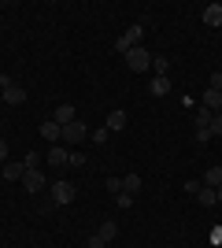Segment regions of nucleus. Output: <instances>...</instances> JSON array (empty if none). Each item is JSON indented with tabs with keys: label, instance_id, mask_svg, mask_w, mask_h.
<instances>
[{
	"label": "nucleus",
	"instance_id": "f257e3e1",
	"mask_svg": "<svg viewBox=\"0 0 222 248\" xmlns=\"http://www.w3.org/2000/svg\"><path fill=\"white\" fill-rule=\"evenodd\" d=\"M0 93H4V104H11V108H19V104L26 100V89H22L8 71H0Z\"/></svg>",
	"mask_w": 222,
	"mask_h": 248
},
{
	"label": "nucleus",
	"instance_id": "f03ea898",
	"mask_svg": "<svg viewBox=\"0 0 222 248\" xmlns=\"http://www.w3.org/2000/svg\"><path fill=\"white\" fill-rule=\"evenodd\" d=\"M85 137H89V126H85L82 119H74V123L63 126V141H59V145H63V148H78Z\"/></svg>",
	"mask_w": 222,
	"mask_h": 248
},
{
	"label": "nucleus",
	"instance_id": "7ed1b4c3",
	"mask_svg": "<svg viewBox=\"0 0 222 248\" xmlns=\"http://www.w3.org/2000/svg\"><path fill=\"white\" fill-rule=\"evenodd\" d=\"M122 60H126V67H130V71H152V56H148V52L141 48V45H137V48H130L126 56H122Z\"/></svg>",
	"mask_w": 222,
	"mask_h": 248
},
{
	"label": "nucleus",
	"instance_id": "20e7f679",
	"mask_svg": "<svg viewBox=\"0 0 222 248\" xmlns=\"http://www.w3.org/2000/svg\"><path fill=\"white\" fill-rule=\"evenodd\" d=\"M141 33H145V26H141V22H137V26H130V30L122 33V37H118V41H111V45H115V52H122V56H126L130 48H137Z\"/></svg>",
	"mask_w": 222,
	"mask_h": 248
},
{
	"label": "nucleus",
	"instance_id": "39448f33",
	"mask_svg": "<svg viewBox=\"0 0 222 248\" xmlns=\"http://www.w3.org/2000/svg\"><path fill=\"white\" fill-rule=\"evenodd\" d=\"M37 134H41L48 145H59V141H63V126L56 123V119H44V123L37 126Z\"/></svg>",
	"mask_w": 222,
	"mask_h": 248
},
{
	"label": "nucleus",
	"instance_id": "423d86ee",
	"mask_svg": "<svg viewBox=\"0 0 222 248\" xmlns=\"http://www.w3.org/2000/svg\"><path fill=\"white\" fill-rule=\"evenodd\" d=\"M71 200H74V186H71V182H52V204L67 207Z\"/></svg>",
	"mask_w": 222,
	"mask_h": 248
},
{
	"label": "nucleus",
	"instance_id": "0eeeda50",
	"mask_svg": "<svg viewBox=\"0 0 222 248\" xmlns=\"http://www.w3.org/2000/svg\"><path fill=\"white\" fill-rule=\"evenodd\" d=\"M22 189H26V193H41L44 189V174L41 170H26V174H22Z\"/></svg>",
	"mask_w": 222,
	"mask_h": 248
},
{
	"label": "nucleus",
	"instance_id": "6e6552de",
	"mask_svg": "<svg viewBox=\"0 0 222 248\" xmlns=\"http://www.w3.org/2000/svg\"><path fill=\"white\" fill-rule=\"evenodd\" d=\"M126 123H130V115L122 111V108L107 111V130H111V134H115V130H126Z\"/></svg>",
	"mask_w": 222,
	"mask_h": 248
},
{
	"label": "nucleus",
	"instance_id": "1a4fd4ad",
	"mask_svg": "<svg viewBox=\"0 0 222 248\" xmlns=\"http://www.w3.org/2000/svg\"><path fill=\"white\" fill-rule=\"evenodd\" d=\"M44 159H48V163H52V167H63L67 159H71V148H63V145H52V148H48V155H44Z\"/></svg>",
	"mask_w": 222,
	"mask_h": 248
},
{
	"label": "nucleus",
	"instance_id": "9d476101",
	"mask_svg": "<svg viewBox=\"0 0 222 248\" xmlns=\"http://www.w3.org/2000/svg\"><path fill=\"white\" fill-rule=\"evenodd\" d=\"M200 19H204V26H222V4H207Z\"/></svg>",
	"mask_w": 222,
	"mask_h": 248
},
{
	"label": "nucleus",
	"instance_id": "9b49d317",
	"mask_svg": "<svg viewBox=\"0 0 222 248\" xmlns=\"http://www.w3.org/2000/svg\"><path fill=\"white\" fill-rule=\"evenodd\" d=\"M200 104L207 108V111H222V93H219V89H204Z\"/></svg>",
	"mask_w": 222,
	"mask_h": 248
},
{
	"label": "nucleus",
	"instance_id": "f8f14e48",
	"mask_svg": "<svg viewBox=\"0 0 222 248\" xmlns=\"http://www.w3.org/2000/svg\"><path fill=\"white\" fill-rule=\"evenodd\" d=\"M56 123L59 126H67V123H74V119H78V115H74V104H59V108H56V115H52Z\"/></svg>",
	"mask_w": 222,
	"mask_h": 248
},
{
	"label": "nucleus",
	"instance_id": "ddd939ff",
	"mask_svg": "<svg viewBox=\"0 0 222 248\" xmlns=\"http://www.w3.org/2000/svg\"><path fill=\"white\" fill-rule=\"evenodd\" d=\"M0 174H4V182H22L26 167H22V163H4V170H0Z\"/></svg>",
	"mask_w": 222,
	"mask_h": 248
},
{
	"label": "nucleus",
	"instance_id": "4468645a",
	"mask_svg": "<svg viewBox=\"0 0 222 248\" xmlns=\"http://www.w3.org/2000/svg\"><path fill=\"white\" fill-rule=\"evenodd\" d=\"M148 89H152V96H167V93H170V78H163V74H156Z\"/></svg>",
	"mask_w": 222,
	"mask_h": 248
},
{
	"label": "nucleus",
	"instance_id": "2eb2a0df",
	"mask_svg": "<svg viewBox=\"0 0 222 248\" xmlns=\"http://www.w3.org/2000/svg\"><path fill=\"white\" fill-rule=\"evenodd\" d=\"M196 197H200V207H215V204H219V193H215V189H207V186L196 189Z\"/></svg>",
	"mask_w": 222,
	"mask_h": 248
},
{
	"label": "nucleus",
	"instance_id": "dca6fc26",
	"mask_svg": "<svg viewBox=\"0 0 222 248\" xmlns=\"http://www.w3.org/2000/svg\"><path fill=\"white\" fill-rule=\"evenodd\" d=\"M122 193L137 197V193H141V174H126V178H122Z\"/></svg>",
	"mask_w": 222,
	"mask_h": 248
},
{
	"label": "nucleus",
	"instance_id": "f3484780",
	"mask_svg": "<svg viewBox=\"0 0 222 248\" xmlns=\"http://www.w3.org/2000/svg\"><path fill=\"white\" fill-rule=\"evenodd\" d=\"M204 186H207V189H219V186H222V167H207V174H204Z\"/></svg>",
	"mask_w": 222,
	"mask_h": 248
},
{
	"label": "nucleus",
	"instance_id": "a211bd4d",
	"mask_svg": "<svg viewBox=\"0 0 222 248\" xmlns=\"http://www.w3.org/2000/svg\"><path fill=\"white\" fill-rule=\"evenodd\" d=\"M96 233H100V237H104L107 245H111V241L118 237V222H111V218H107V222H104V226H100V230H96Z\"/></svg>",
	"mask_w": 222,
	"mask_h": 248
},
{
	"label": "nucleus",
	"instance_id": "6ab92c4d",
	"mask_svg": "<svg viewBox=\"0 0 222 248\" xmlns=\"http://www.w3.org/2000/svg\"><path fill=\"white\" fill-rule=\"evenodd\" d=\"M211 119H215V111H207V108L200 104V111H196V130H207V126H211Z\"/></svg>",
	"mask_w": 222,
	"mask_h": 248
},
{
	"label": "nucleus",
	"instance_id": "aec40b11",
	"mask_svg": "<svg viewBox=\"0 0 222 248\" xmlns=\"http://www.w3.org/2000/svg\"><path fill=\"white\" fill-rule=\"evenodd\" d=\"M152 71L167 78V71H170V60H167V56H152Z\"/></svg>",
	"mask_w": 222,
	"mask_h": 248
},
{
	"label": "nucleus",
	"instance_id": "412c9836",
	"mask_svg": "<svg viewBox=\"0 0 222 248\" xmlns=\"http://www.w3.org/2000/svg\"><path fill=\"white\" fill-rule=\"evenodd\" d=\"M41 163H44V155H37V152H30L26 159H22V167H26V170H41Z\"/></svg>",
	"mask_w": 222,
	"mask_h": 248
},
{
	"label": "nucleus",
	"instance_id": "4be33fe9",
	"mask_svg": "<svg viewBox=\"0 0 222 248\" xmlns=\"http://www.w3.org/2000/svg\"><path fill=\"white\" fill-rule=\"evenodd\" d=\"M115 204L122 207V211H130V207H133V197H130V193H118V197H115Z\"/></svg>",
	"mask_w": 222,
	"mask_h": 248
},
{
	"label": "nucleus",
	"instance_id": "5701e85b",
	"mask_svg": "<svg viewBox=\"0 0 222 248\" xmlns=\"http://www.w3.org/2000/svg\"><path fill=\"white\" fill-rule=\"evenodd\" d=\"M85 248H107V241H104V237H100V233H93V237L85 241Z\"/></svg>",
	"mask_w": 222,
	"mask_h": 248
},
{
	"label": "nucleus",
	"instance_id": "b1692460",
	"mask_svg": "<svg viewBox=\"0 0 222 248\" xmlns=\"http://www.w3.org/2000/svg\"><path fill=\"white\" fill-rule=\"evenodd\" d=\"M207 130H211V137L222 134V111H215V119H211V126H207Z\"/></svg>",
	"mask_w": 222,
	"mask_h": 248
},
{
	"label": "nucleus",
	"instance_id": "393cba45",
	"mask_svg": "<svg viewBox=\"0 0 222 248\" xmlns=\"http://www.w3.org/2000/svg\"><path fill=\"white\" fill-rule=\"evenodd\" d=\"M107 189H111V193L118 197V193H122V178H107Z\"/></svg>",
	"mask_w": 222,
	"mask_h": 248
},
{
	"label": "nucleus",
	"instance_id": "a878e982",
	"mask_svg": "<svg viewBox=\"0 0 222 248\" xmlns=\"http://www.w3.org/2000/svg\"><path fill=\"white\" fill-rule=\"evenodd\" d=\"M207 89H219V93H222V71L211 74V85H207Z\"/></svg>",
	"mask_w": 222,
	"mask_h": 248
},
{
	"label": "nucleus",
	"instance_id": "bb28decb",
	"mask_svg": "<svg viewBox=\"0 0 222 248\" xmlns=\"http://www.w3.org/2000/svg\"><path fill=\"white\" fill-rule=\"evenodd\" d=\"M89 137H93L96 145H104V141H107V130H93V134H89Z\"/></svg>",
	"mask_w": 222,
	"mask_h": 248
},
{
	"label": "nucleus",
	"instance_id": "cd10ccee",
	"mask_svg": "<svg viewBox=\"0 0 222 248\" xmlns=\"http://www.w3.org/2000/svg\"><path fill=\"white\" fill-rule=\"evenodd\" d=\"M67 163H71V167H82V163H85V155H82V152H71V159H67Z\"/></svg>",
	"mask_w": 222,
	"mask_h": 248
},
{
	"label": "nucleus",
	"instance_id": "c85d7f7f",
	"mask_svg": "<svg viewBox=\"0 0 222 248\" xmlns=\"http://www.w3.org/2000/svg\"><path fill=\"white\" fill-rule=\"evenodd\" d=\"M0 159H8V141L0 137Z\"/></svg>",
	"mask_w": 222,
	"mask_h": 248
},
{
	"label": "nucleus",
	"instance_id": "c756f323",
	"mask_svg": "<svg viewBox=\"0 0 222 248\" xmlns=\"http://www.w3.org/2000/svg\"><path fill=\"white\" fill-rule=\"evenodd\" d=\"M215 193H219V204H222V186H219V189H215Z\"/></svg>",
	"mask_w": 222,
	"mask_h": 248
},
{
	"label": "nucleus",
	"instance_id": "7c9ffc66",
	"mask_svg": "<svg viewBox=\"0 0 222 248\" xmlns=\"http://www.w3.org/2000/svg\"><path fill=\"white\" fill-rule=\"evenodd\" d=\"M0 130H4V126H0Z\"/></svg>",
	"mask_w": 222,
	"mask_h": 248
}]
</instances>
